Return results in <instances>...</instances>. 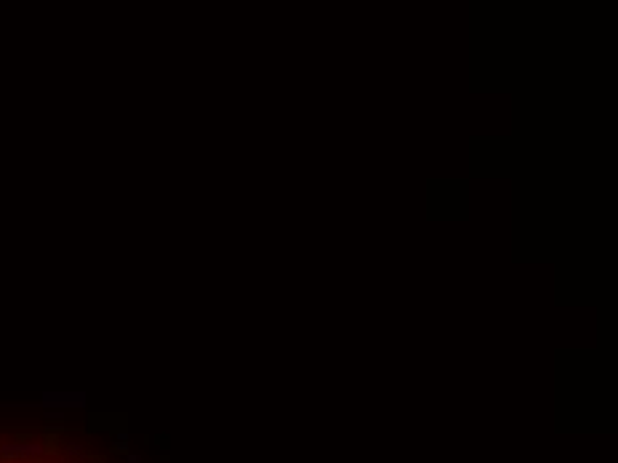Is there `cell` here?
<instances>
[{
    "mask_svg": "<svg viewBox=\"0 0 618 463\" xmlns=\"http://www.w3.org/2000/svg\"><path fill=\"white\" fill-rule=\"evenodd\" d=\"M128 463H139V458H136V455H131V458H128Z\"/></svg>",
    "mask_w": 618,
    "mask_h": 463,
    "instance_id": "cell-1",
    "label": "cell"
}]
</instances>
